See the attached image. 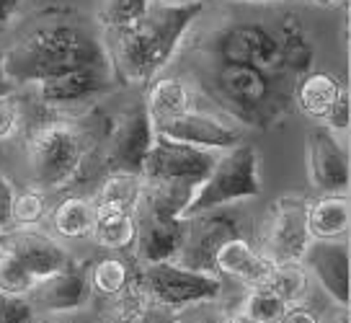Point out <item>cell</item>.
Masks as SVG:
<instances>
[{
	"mask_svg": "<svg viewBox=\"0 0 351 323\" xmlns=\"http://www.w3.org/2000/svg\"><path fill=\"white\" fill-rule=\"evenodd\" d=\"M207 0L168 5L153 3L150 13L132 29L111 36H101L106 47L111 73L119 86H147L173 62L189 32L202 19Z\"/></svg>",
	"mask_w": 351,
	"mask_h": 323,
	"instance_id": "cell-1",
	"label": "cell"
},
{
	"mask_svg": "<svg viewBox=\"0 0 351 323\" xmlns=\"http://www.w3.org/2000/svg\"><path fill=\"white\" fill-rule=\"evenodd\" d=\"M101 62H109L104 39L67 19L36 23L0 52L3 78L13 88H32L44 78Z\"/></svg>",
	"mask_w": 351,
	"mask_h": 323,
	"instance_id": "cell-2",
	"label": "cell"
},
{
	"mask_svg": "<svg viewBox=\"0 0 351 323\" xmlns=\"http://www.w3.org/2000/svg\"><path fill=\"white\" fill-rule=\"evenodd\" d=\"M29 122L21 134L26 184L49 191L73 189L96 160L99 143L75 114H52Z\"/></svg>",
	"mask_w": 351,
	"mask_h": 323,
	"instance_id": "cell-3",
	"label": "cell"
},
{
	"mask_svg": "<svg viewBox=\"0 0 351 323\" xmlns=\"http://www.w3.org/2000/svg\"><path fill=\"white\" fill-rule=\"evenodd\" d=\"M194 83L215 109L241 127L266 130L289 112L295 80L253 65L204 62V75Z\"/></svg>",
	"mask_w": 351,
	"mask_h": 323,
	"instance_id": "cell-4",
	"label": "cell"
},
{
	"mask_svg": "<svg viewBox=\"0 0 351 323\" xmlns=\"http://www.w3.org/2000/svg\"><path fill=\"white\" fill-rule=\"evenodd\" d=\"M191 191L194 189L184 184H145L140 204L134 210L137 235L130 254L134 264L176 259L186 238L184 207Z\"/></svg>",
	"mask_w": 351,
	"mask_h": 323,
	"instance_id": "cell-5",
	"label": "cell"
},
{
	"mask_svg": "<svg viewBox=\"0 0 351 323\" xmlns=\"http://www.w3.org/2000/svg\"><path fill=\"white\" fill-rule=\"evenodd\" d=\"M134 287L143 292L145 300L158 311L173 313L184 311L194 302L204 300H232V285H228L215 272L184 267L178 261H155V264H134Z\"/></svg>",
	"mask_w": 351,
	"mask_h": 323,
	"instance_id": "cell-6",
	"label": "cell"
},
{
	"mask_svg": "<svg viewBox=\"0 0 351 323\" xmlns=\"http://www.w3.org/2000/svg\"><path fill=\"white\" fill-rule=\"evenodd\" d=\"M261 194V153L253 143L243 140L241 145L217 153L207 178L191 191L184 207V220L199 212L217 210L228 204H245V202L258 200Z\"/></svg>",
	"mask_w": 351,
	"mask_h": 323,
	"instance_id": "cell-7",
	"label": "cell"
},
{
	"mask_svg": "<svg viewBox=\"0 0 351 323\" xmlns=\"http://www.w3.org/2000/svg\"><path fill=\"white\" fill-rule=\"evenodd\" d=\"M202 62L212 65H253L282 73V52L274 26L261 21H228L212 29L202 42ZM292 80V78H289Z\"/></svg>",
	"mask_w": 351,
	"mask_h": 323,
	"instance_id": "cell-8",
	"label": "cell"
},
{
	"mask_svg": "<svg viewBox=\"0 0 351 323\" xmlns=\"http://www.w3.org/2000/svg\"><path fill=\"white\" fill-rule=\"evenodd\" d=\"M307 197L285 194L269 204L261 223L253 228V243L269 264H300L310 246Z\"/></svg>",
	"mask_w": 351,
	"mask_h": 323,
	"instance_id": "cell-9",
	"label": "cell"
},
{
	"mask_svg": "<svg viewBox=\"0 0 351 323\" xmlns=\"http://www.w3.org/2000/svg\"><path fill=\"white\" fill-rule=\"evenodd\" d=\"M117 86L119 83L111 73V65L101 62V65L75 67V70L39 80L32 86V93L42 112L80 114L101 104L109 93H114Z\"/></svg>",
	"mask_w": 351,
	"mask_h": 323,
	"instance_id": "cell-10",
	"label": "cell"
},
{
	"mask_svg": "<svg viewBox=\"0 0 351 323\" xmlns=\"http://www.w3.org/2000/svg\"><path fill=\"white\" fill-rule=\"evenodd\" d=\"M238 235H253L251 215L243 204L199 212L194 217H186V238L173 261L191 269L212 272V259L219 251V246Z\"/></svg>",
	"mask_w": 351,
	"mask_h": 323,
	"instance_id": "cell-11",
	"label": "cell"
},
{
	"mask_svg": "<svg viewBox=\"0 0 351 323\" xmlns=\"http://www.w3.org/2000/svg\"><path fill=\"white\" fill-rule=\"evenodd\" d=\"M153 124L145 114L143 101H137L134 106H127L124 112L111 117V127L99 143L96 160L106 171L140 174L145 156L153 145Z\"/></svg>",
	"mask_w": 351,
	"mask_h": 323,
	"instance_id": "cell-12",
	"label": "cell"
},
{
	"mask_svg": "<svg viewBox=\"0 0 351 323\" xmlns=\"http://www.w3.org/2000/svg\"><path fill=\"white\" fill-rule=\"evenodd\" d=\"M155 137H163L171 143H181V145H191L199 150H212V153H222L230 147L241 145L245 140V127L230 119L228 114L215 109L212 104H204L199 109L181 114L176 119L153 127Z\"/></svg>",
	"mask_w": 351,
	"mask_h": 323,
	"instance_id": "cell-13",
	"label": "cell"
},
{
	"mask_svg": "<svg viewBox=\"0 0 351 323\" xmlns=\"http://www.w3.org/2000/svg\"><path fill=\"white\" fill-rule=\"evenodd\" d=\"M215 158L217 153L212 150H199L163 137H153L140 176L145 178V184H184L194 189L207 178L215 166Z\"/></svg>",
	"mask_w": 351,
	"mask_h": 323,
	"instance_id": "cell-14",
	"label": "cell"
},
{
	"mask_svg": "<svg viewBox=\"0 0 351 323\" xmlns=\"http://www.w3.org/2000/svg\"><path fill=\"white\" fill-rule=\"evenodd\" d=\"M0 248L8 251L36 282L77 264L70 246L57 241L44 228H11L0 233Z\"/></svg>",
	"mask_w": 351,
	"mask_h": 323,
	"instance_id": "cell-15",
	"label": "cell"
},
{
	"mask_svg": "<svg viewBox=\"0 0 351 323\" xmlns=\"http://www.w3.org/2000/svg\"><path fill=\"white\" fill-rule=\"evenodd\" d=\"M307 181L315 194H349V143L323 124H313L305 140Z\"/></svg>",
	"mask_w": 351,
	"mask_h": 323,
	"instance_id": "cell-16",
	"label": "cell"
},
{
	"mask_svg": "<svg viewBox=\"0 0 351 323\" xmlns=\"http://www.w3.org/2000/svg\"><path fill=\"white\" fill-rule=\"evenodd\" d=\"M300 264L333 305H349L351 254L346 241H310Z\"/></svg>",
	"mask_w": 351,
	"mask_h": 323,
	"instance_id": "cell-17",
	"label": "cell"
},
{
	"mask_svg": "<svg viewBox=\"0 0 351 323\" xmlns=\"http://www.w3.org/2000/svg\"><path fill=\"white\" fill-rule=\"evenodd\" d=\"M36 315H67L88 308L93 295L88 285V261H77L65 272L44 277L26 295Z\"/></svg>",
	"mask_w": 351,
	"mask_h": 323,
	"instance_id": "cell-18",
	"label": "cell"
},
{
	"mask_svg": "<svg viewBox=\"0 0 351 323\" xmlns=\"http://www.w3.org/2000/svg\"><path fill=\"white\" fill-rule=\"evenodd\" d=\"M140 101L153 127L209 104L194 80L181 78V75H165V73L145 86V96Z\"/></svg>",
	"mask_w": 351,
	"mask_h": 323,
	"instance_id": "cell-19",
	"label": "cell"
},
{
	"mask_svg": "<svg viewBox=\"0 0 351 323\" xmlns=\"http://www.w3.org/2000/svg\"><path fill=\"white\" fill-rule=\"evenodd\" d=\"M271 264L261 256L251 235H238L219 246L212 259V272L238 290H256L261 287Z\"/></svg>",
	"mask_w": 351,
	"mask_h": 323,
	"instance_id": "cell-20",
	"label": "cell"
},
{
	"mask_svg": "<svg viewBox=\"0 0 351 323\" xmlns=\"http://www.w3.org/2000/svg\"><path fill=\"white\" fill-rule=\"evenodd\" d=\"M93 223H96L93 197L83 191H70L52 202V210L44 225H49V233L62 243H83V241H90Z\"/></svg>",
	"mask_w": 351,
	"mask_h": 323,
	"instance_id": "cell-21",
	"label": "cell"
},
{
	"mask_svg": "<svg viewBox=\"0 0 351 323\" xmlns=\"http://www.w3.org/2000/svg\"><path fill=\"white\" fill-rule=\"evenodd\" d=\"M346 88L328 70H310L292 83V106L313 124H323L341 91Z\"/></svg>",
	"mask_w": 351,
	"mask_h": 323,
	"instance_id": "cell-22",
	"label": "cell"
},
{
	"mask_svg": "<svg viewBox=\"0 0 351 323\" xmlns=\"http://www.w3.org/2000/svg\"><path fill=\"white\" fill-rule=\"evenodd\" d=\"M279 52H282V70L287 78L297 80L300 75L315 67V39L305 21L297 13H285L274 26Z\"/></svg>",
	"mask_w": 351,
	"mask_h": 323,
	"instance_id": "cell-23",
	"label": "cell"
},
{
	"mask_svg": "<svg viewBox=\"0 0 351 323\" xmlns=\"http://www.w3.org/2000/svg\"><path fill=\"white\" fill-rule=\"evenodd\" d=\"M349 228V194H315L307 202V230L313 241H346Z\"/></svg>",
	"mask_w": 351,
	"mask_h": 323,
	"instance_id": "cell-24",
	"label": "cell"
},
{
	"mask_svg": "<svg viewBox=\"0 0 351 323\" xmlns=\"http://www.w3.org/2000/svg\"><path fill=\"white\" fill-rule=\"evenodd\" d=\"M134 279V261L127 254H109L88 261V285L93 300H114L117 295L132 287Z\"/></svg>",
	"mask_w": 351,
	"mask_h": 323,
	"instance_id": "cell-25",
	"label": "cell"
},
{
	"mask_svg": "<svg viewBox=\"0 0 351 323\" xmlns=\"http://www.w3.org/2000/svg\"><path fill=\"white\" fill-rule=\"evenodd\" d=\"M134 235H137V223H134L132 212L96 207V223H93V233H90V243L96 248L130 256Z\"/></svg>",
	"mask_w": 351,
	"mask_h": 323,
	"instance_id": "cell-26",
	"label": "cell"
},
{
	"mask_svg": "<svg viewBox=\"0 0 351 323\" xmlns=\"http://www.w3.org/2000/svg\"><path fill=\"white\" fill-rule=\"evenodd\" d=\"M143 191H145V178L140 174L104 171V176L99 178V187L90 191V197H93L96 207H109V210H121L134 215Z\"/></svg>",
	"mask_w": 351,
	"mask_h": 323,
	"instance_id": "cell-27",
	"label": "cell"
},
{
	"mask_svg": "<svg viewBox=\"0 0 351 323\" xmlns=\"http://www.w3.org/2000/svg\"><path fill=\"white\" fill-rule=\"evenodd\" d=\"M261 290H269L271 295L282 298L287 305H295V302H313L315 282L310 279L302 264H271Z\"/></svg>",
	"mask_w": 351,
	"mask_h": 323,
	"instance_id": "cell-28",
	"label": "cell"
},
{
	"mask_svg": "<svg viewBox=\"0 0 351 323\" xmlns=\"http://www.w3.org/2000/svg\"><path fill=\"white\" fill-rule=\"evenodd\" d=\"M155 0H101L96 11V23L101 26L104 36L121 34L140 23L150 13Z\"/></svg>",
	"mask_w": 351,
	"mask_h": 323,
	"instance_id": "cell-29",
	"label": "cell"
},
{
	"mask_svg": "<svg viewBox=\"0 0 351 323\" xmlns=\"http://www.w3.org/2000/svg\"><path fill=\"white\" fill-rule=\"evenodd\" d=\"M52 210V194L26 184L16 189L11 210V228H42Z\"/></svg>",
	"mask_w": 351,
	"mask_h": 323,
	"instance_id": "cell-30",
	"label": "cell"
},
{
	"mask_svg": "<svg viewBox=\"0 0 351 323\" xmlns=\"http://www.w3.org/2000/svg\"><path fill=\"white\" fill-rule=\"evenodd\" d=\"M29 122V101L21 88L8 86L0 91V147L21 140Z\"/></svg>",
	"mask_w": 351,
	"mask_h": 323,
	"instance_id": "cell-31",
	"label": "cell"
},
{
	"mask_svg": "<svg viewBox=\"0 0 351 323\" xmlns=\"http://www.w3.org/2000/svg\"><path fill=\"white\" fill-rule=\"evenodd\" d=\"M238 305H241L243 311L248 313L256 323H279L282 315L287 313V308H289L282 298H276V295H271L269 290H261V287L243 292V298L238 300Z\"/></svg>",
	"mask_w": 351,
	"mask_h": 323,
	"instance_id": "cell-32",
	"label": "cell"
},
{
	"mask_svg": "<svg viewBox=\"0 0 351 323\" xmlns=\"http://www.w3.org/2000/svg\"><path fill=\"white\" fill-rule=\"evenodd\" d=\"M34 285H36V279H34L8 251L0 248V295L26 298V295L34 290Z\"/></svg>",
	"mask_w": 351,
	"mask_h": 323,
	"instance_id": "cell-33",
	"label": "cell"
},
{
	"mask_svg": "<svg viewBox=\"0 0 351 323\" xmlns=\"http://www.w3.org/2000/svg\"><path fill=\"white\" fill-rule=\"evenodd\" d=\"M232 300H204L194 302L184 311L173 313V323H228V311Z\"/></svg>",
	"mask_w": 351,
	"mask_h": 323,
	"instance_id": "cell-34",
	"label": "cell"
},
{
	"mask_svg": "<svg viewBox=\"0 0 351 323\" xmlns=\"http://www.w3.org/2000/svg\"><path fill=\"white\" fill-rule=\"evenodd\" d=\"M323 127H328L330 132L336 134V137H341L343 143L349 140V127H351V99H349V88L341 91V96L336 99L333 109L328 112V117H326Z\"/></svg>",
	"mask_w": 351,
	"mask_h": 323,
	"instance_id": "cell-35",
	"label": "cell"
},
{
	"mask_svg": "<svg viewBox=\"0 0 351 323\" xmlns=\"http://www.w3.org/2000/svg\"><path fill=\"white\" fill-rule=\"evenodd\" d=\"M39 318L29 298L0 295V323H34Z\"/></svg>",
	"mask_w": 351,
	"mask_h": 323,
	"instance_id": "cell-36",
	"label": "cell"
},
{
	"mask_svg": "<svg viewBox=\"0 0 351 323\" xmlns=\"http://www.w3.org/2000/svg\"><path fill=\"white\" fill-rule=\"evenodd\" d=\"M13 197H16V184L5 171H0V233L11 230Z\"/></svg>",
	"mask_w": 351,
	"mask_h": 323,
	"instance_id": "cell-37",
	"label": "cell"
},
{
	"mask_svg": "<svg viewBox=\"0 0 351 323\" xmlns=\"http://www.w3.org/2000/svg\"><path fill=\"white\" fill-rule=\"evenodd\" d=\"M279 323H320V311L313 308V302H295L287 308Z\"/></svg>",
	"mask_w": 351,
	"mask_h": 323,
	"instance_id": "cell-38",
	"label": "cell"
},
{
	"mask_svg": "<svg viewBox=\"0 0 351 323\" xmlns=\"http://www.w3.org/2000/svg\"><path fill=\"white\" fill-rule=\"evenodd\" d=\"M26 3L29 0H0V32L11 26V21L23 11Z\"/></svg>",
	"mask_w": 351,
	"mask_h": 323,
	"instance_id": "cell-39",
	"label": "cell"
},
{
	"mask_svg": "<svg viewBox=\"0 0 351 323\" xmlns=\"http://www.w3.org/2000/svg\"><path fill=\"white\" fill-rule=\"evenodd\" d=\"M320 323H349V305H333L326 313H320Z\"/></svg>",
	"mask_w": 351,
	"mask_h": 323,
	"instance_id": "cell-40",
	"label": "cell"
},
{
	"mask_svg": "<svg viewBox=\"0 0 351 323\" xmlns=\"http://www.w3.org/2000/svg\"><path fill=\"white\" fill-rule=\"evenodd\" d=\"M228 323H256V321L235 302V305H230V311H228Z\"/></svg>",
	"mask_w": 351,
	"mask_h": 323,
	"instance_id": "cell-41",
	"label": "cell"
},
{
	"mask_svg": "<svg viewBox=\"0 0 351 323\" xmlns=\"http://www.w3.org/2000/svg\"><path fill=\"white\" fill-rule=\"evenodd\" d=\"M307 3H313V5H320V8H339V5H343L346 0H307Z\"/></svg>",
	"mask_w": 351,
	"mask_h": 323,
	"instance_id": "cell-42",
	"label": "cell"
},
{
	"mask_svg": "<svg viewBox=\"0 0 351 323\" xmlns=\"http://www.w3.org/2000/svg\"><path fill=\"white\" fill-rule=\"evenodd\" d=\"M155 3H168V5H186V3H202V0H155Z\"/></svg>",
	"mask_w": 351,
	"mask_h": 323,
	"instance_id": "cell-43",
	"label": "cell"
},
{
	"mask_svg": "<svg viewBox=\"0 0 351 323\" xmlns=\"http://www.w3.org/2000/svg\"><path fill=\"white\" fill-rule=\"evenodd\" d=\"M34 323H65V321H60L57 315H39V318H36Z\"/></svg>",
	"mask_w": 351,
	"mask_h": 323,
	"instance_id": "cell-44",
	"label": "cell"
},
{
	"mask_svg": "<svg viewBox=\"0 0 351 323\" xmlns=\"http://www.w3.org/2000/svg\"><path fill=\"white\" fill-rule=\"evenodd\" d=\"M8 88V83H5V78H3V70H0V91Z\"/></svg>",
	"mask_w": 351,
	"mask_h": 323,
	"instance_id": "cell-45",
	"label": "cell"
},
{
	"mask_svg": "<svg viewBox=\"0 0 351 323\" xmlns=\"http://www.w3.org/2000/svg\"><path fill=\"white\" fill-rule=\"evenodd\" d=\"M241 3H274V0H241Z\"/></svg>",
	"mask_w": 351,
	"mask_h": 323,
	"instance_id": "cell-46",
	"label": "cell"
}]
</instances>
